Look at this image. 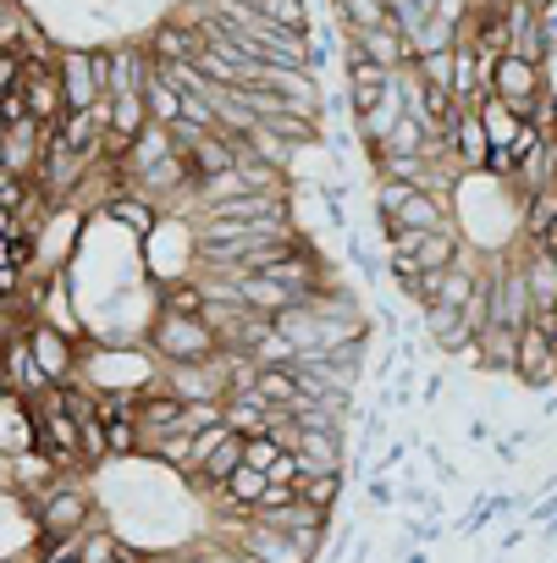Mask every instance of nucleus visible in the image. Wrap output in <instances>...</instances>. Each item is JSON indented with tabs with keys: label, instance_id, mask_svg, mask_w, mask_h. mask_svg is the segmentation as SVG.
Instances as JSON below:
<instances>
[{
	"label": "nucleus",
	"instance_id": "52",
	"mask_svg": "<svg viewBox=\"0 0 557 563\" xmlns=\"http://www.w3.org/2000/svg\"><path fill=\"white\" fill-rule=\"evenodd\" d=\"M149 563H160V558H149Z\"/></svg>",
	"mask_w": 557,
	"mask_h": 563
},
{
	"label": "nucleus",
	"instance_id": "28",
	"mask_svg": "<svg viewBox=\"0 0 557 563\" xmlns=\"http://www.w3.org/2000/svg\"><path fill=\"white\" fill-rule=\"evenodd\" d=\"M254 12L276 29H288V34H310V7L304 0H254Z\"/></svg>",
	"mask_w": 557,
	"mask_h": 563
},
{
	"label": "nucleus",
	"instance_id": "32",
	"mask_svg": "<svg viewBox=\"0 0 557 563\" xmlns=\"http://www.w3.org/2000/svg\"><path fill=\"white\" fill-rule=\"evenodd\" d=\"M293 360H299V349H293L282 332H276V327L254 343V365H259V371H270V365H293Z\"/></svg>",
	"mask_w": 557,
	"mask_h": 563
},
{
	"label": "nucleus",
	"instance_id": "49",
	"mask_svg": "<svg viewBox=\"0 0 557 563\" xmlns=\"http://www.w3.org/2000/svg\"><path fill=\"white\" fill-rule=\"evenodd\" d=\"M7 316H18V305H12L7 294H0V321H7Z\"/></svg>",
	"mask_w": 557,
	"mask_h": 563
},
{
	"label": "nucleus",
	"instance_id": "48",
	"mask_svg": "<svg viewBox=\"0 0 557 563\" xmlns=\"http://www.w3.org/2000/svg\"><path fill=\"white\" fill-rule=\"evenodd\" d=\"M111 563H149V558H144V552H133V547H116V558H111Z\"/></svg>",
	"mask_w": 557,
	"mask_h": 563
},
{
	"label": "nucleus",
	"instance_id": "51",
	"mask_svg": "<svg viewBox=\"0 0 557 563\" xmlns=\"http://www.w3.org/2000/svg\"><path fill=\"white\" fill-rule=\"evenodd\" d=\"M62 563H78V558H62Z\"/></svg>",
	"mask_w": 557,
	"mask_h": 563
},
{
	"label": "nucleus",
	"instance_id": "6",
	"mask_svg": "<svg viewBox=\"0 0 557 563\" xmlns=\"http://www.w3.org/2000/svg\"><path fill=\"white\" fill-rule=\"evenodd\" d=\"M546 89V78H541V62H530V56H497V67H491V95L502 100V106H513V111H524L530 117V100Z\"/></svg>",
	"mask_w": 557,
	"mask_h": 563
},
{
	"label": "nucleus",
	"instance_id": "27",
	"mask_svg": "<svg viewBox=\"0 0 557 563\" xmlns=\"http://www.w3.org/2000/svg\"><path fill=\"white\" fill-rule=\"evenodd\" d=\"M343 29H387L392 23V0H337Z\"/></svg>",
	"mask_w": 557,
	"mask_h": 563
},
{
	"label": "nucleus",
	"instance_id": "7",
	"mask_svg": "<svg viewBox=\"0 0 557 563\" xmlns=\"http://www.w3.org/2000/svg\"><path fill=\"white\" fill-rule=\"evenodd\" d=\"M513 376H519L524 387H535V393H546V387L557 382V349H552V338H546V327H541V321H530V327L519 332Z\"/></svg>",
	"mask_w": 557,
	"mask_h": 563
},
{
	"label": "nucleus",
	"instance_id": "34",
	"mask_svg": "<svg viewBox=\"0 0 557 563\" xmlns=\"http://www.w3.org/2000/svg\"><path fill=\"white\" fill-rule=\"evenodd\" d=\"M210 426H226V404H182V431L199 437Z\"/></svg>",
	"mask_w": 557,
	"mask_h": 563
},
{
	"label": "nucleus",
	"instance_id": "5",
	"mask_svg": "<svg viewBox=\"0 0 557 563\" xmlns=\"http://www.w3.org/2000/svg\"><path fill=\"white\" fill-rule=\"evenodd\" d=\"M29 349L45 371L51 387H73V371H78V349H73V332L67 327H51V321H29Z\"/></svg>",
	"mask_w": 557,
	"mask_h": 563
},
{
	"label": "nucleus",
	"instance_id": "36",
	"mask_svg": "<svg viewBox=\"0 0 557 563\" xmlns=\"http://www.w3.org/2000/svg\"><path fill=\"white\" fill-rule=\"evenodd\" d=\"M23 12L12 7V0H0V51H18V40H23Z\"/></svg>",
	"mask_w": 557,
	"mask_h": 563
},
{
	"label": "nucleus",
	"instance_id": "50",
	"mask_svg": "<svg viewBox=\"0 0 557 563\" xmlns=\"http://www.w3.org/2000/svg\"><path fill=\"white\" fill-rule=\"evenodd\" d=\"M530 7H535V12H546V7H552V0H530Z\"/></svg>",
	"mask_w": 557,
	"mask_h": 563
},
{
	"label": "nucleus",
	"instance_id": "10",
	"mask_svg": "<svg viewBox=\"0 0 557 563\" xmlns=\"http://www.w3.org/2000/svg\"><path fill=\"white\" fill-rule=\"evenodd\" d=\"M100 62H105V100L111 95H144L149 89V78H155V56L149 51H100Z\"/></svg>",
	"mask_w": 557,
	"mask_h": 563
},
{
	"label": "nucleus",
	"instance_id": "24",
	"mask_svg": "<svg viewBox=\"0 0 557 563\" xmlns=\"http://www.w3.org/2000/svg\"><path fill=\"white\" fill-rule=\"evenodd\" d=\"M552 221H557V183H541V188H530V199H524V238L535 243Z\"/></svg>",
	"mask_w": 557,
	"mask_h": 563
},
{
	"label": "nucleus",
	"instance_id": "9",
	"mask_svg": "<svg viewBox=\"0 0 557 563\" xmlns=\"http://www.w3.org/2000/svg\"><path fill=\"white\" fill-rule=\"evenodd\" d=\"M0 387H12V393H23V398H45V393H51V382H45L34 349H29V327L7 343V360H0Z\"/></svg>",
	"mask_w": 557,
	"mask_h": 563
},
{
	"label": "nucleus",
	"instance_id": "45",
	"mask_svg": "<svg viewBox=\"0 0 557 563\" xmlns=\"http://www.w3.org/2000/svg\"><path fill=\"white\" fill-rule=\"evenodd\" d=\"M469 442H475V448H497V431H491V420H469Z\"/></svg>",
	"mask_w": 557,
	"mask_h": 563
},
{
	"label": "nucleus",
	"instance_id": "35",
	"mask_svg": "<svg viewBox=\"0 0 557 563\" xmlns=\"http://www.w3.org/2000/svg\"><path fill=\"white\" fill-rule=\"evenodd\" d=\"M116 547H122V541H116L111 530H94V536L83 530V541H78V563H111Z\"/></svg>",
	"mask_w": 557,
	"mask_h": 563
},
{
	"label": "nucleus",
	"instance_id": "43",
	"mask_svg": "<svg viewBox=\"0 0 557 563\" xmlns=\"http://www.w3.org/2000/svg\"><path fill=\"white\" fill-rule=\"evenodd\" d=\"M442 398H447V376H442V371H431V376H425V387H420V404L431 409V404H442Z\"/></svg>",
	"mask_w": 557,
	"mask_h": 563
},
{
	"label": "nucleus",
	"instance_id": "40",
	"mask_svg": "<svg viewBox=\"0 0 557 563\" xmlns=\"http://www.w3.org/2000/svg\"><path fill=\"white\" fill-rule=\"evenodd\" d=\"M299 475H304V470H299V453H282V459L265 470V481H282V486H299Z\"/></svg>",
	"mask_w": 557,
	"mask_h": 563
},
{
	"label": "nucleus",
	"instance_id": "20",
	"mask_svg": "<svg viewBox=\"0 0 557 563\" xmlns=\"http://www.w3.org/2000/svg\"><path fill=\"white\" fill-rule=\"evenodd\" d=\"M188 166H193V183H204V177L232 172V166H237V150H232L226 133H210V139H199V144L188 150Z\"/></svg>",
	"mask_w": 557,
	"mask_h": 563
},
{
	"label": "nucleus",
	"instance_id": "2",
	"mask_svg": "<svg viewBox=\"0 0 557 563\" xmlns=\"http://www.w3.org/2000/svg\"><path fill=\"white\" fill-rule=\"evenodd\" d=\"M149 349L160 354V365H188V360L221 354L215 332H210L199 316H166V310H160V321L149 327Z\"/></svg>",
	"mask_w": 557,
	"mask_h": 563
},
{
	"label": "nucleus",
	"instance_id": "3",
	"mask_svg": "<svg viewBox=\"0 0 557 563\" xmlns=\"http://www.w3.org/2000/svg\"><path fill=\"white\" fill-rule=\"evenodd\" d=\"M160 387L177 393L182 404H226V360H188V365H160Z\"/></svg>",
	"mask_w": 557,
	"mask_h": 563
},
{
	"label": "nucleus",
	"instance_id": "14",
	"mask_svg": "<svg viewBox=\"0 0 557 563\" xmlns=\"http://www.w3.org/2000/svg\"><path fill=\"white\" fill-rule=\"evenodd\" d=\"M299 470L304 475H332V470H348V459H343V431H315V426H304V437H299ZM299 475V481H304Z\"/></svg>",
	"mask_w": 557,
	"mask_h": 563
},
{
	"label": "nucleus",
	"instance_id": "13",
	"mask_svg": "<svg viewBox=\"0 0 557 563\" xmlns=\"http://www.w3.org/2000/svg\"><path fill=\"white\" fill-rule=\"evenodd\" d=\"M420 321H425V343L447 360V354H464L469 343H475V332L464 327V310H447V305H425L420 310Z\"/></svg>",
	"mask_w": 557,
	"mask_h": 563
},
{
	"label": "nucleus",
	"instance_id": "23",
	"mask_svg": "<svg viewBox=\"0 0 557 563\" xmlns=\"http://www.w3.org/2000/svg\"><path fill=\"white\" fill-rule=\"evenodd\" d=\"M387 276L398 282V294H403V299H414V305H425V265H420V254H403V249H387Z\"/></svg>",
	"mask_w": 557,
	"mask_h": 563
},
{
	"label": "nucleus",
	"instance_id": "33",
	"mask_svg": "<svg viewBox=\"0 0 557 563\" xmlns=\"http://www.w3.org/2000/svg\"><path fill=\"white\" fill-rule=\"evenodd\" d=\"M282 453H288V448H276V437H270V431H259V437H243V464H248V470H259V475H265L276 459H282Z\"/></svg>",
	"mask_w": 557,
	"mask_h": 563
},
{
	"label": "nucleus",
	"instance_id": "29",
	"mask_svg": "<svg viewBox=\"0 0 557 563\" xmlns=\"http://www.w3.org/2000/svg\"><path fill=\"white\" fill-rule=\"evenodd\" d=\"M144 106H149V122H160V128H171L177 117H182V95L160 78V67H155V78H149V89H144Z\"/></svg>",
	"mask_w": 557,
	"mask_h": 563
},
{
	"label": "nucleus",
	"instance_id": "25",
	"mask_svg": "<svg viewBox=\"0 0 557 563\" xmlns=\"http://www.w3.org/2000/svg\"><path fill=\"white\" fill-rule=\"evenodd\" d=\"M105 216H111V221H122L133 238H149V232H155V205H149L144 194H133V199H111V205H105Z\"/></svg>",
	"mask_w": 557,
	"mask_h": 563
},
{
	"label": "nucleus",
	"instance_id": "8",
	"mask_svg": "<svg viewBox=\"0 0 557 563\" xmlns=\"http://www.w3.org/2000/svg\"><path fill=\"white\" fill-rule=\"evenodd\" d=\"M343 45H348V51H359L365 62L387 67V73H398V67H409V62H414L409 40H403L392 23H387V29H343Z\"/></svg>",
	"mask_w": 557,
	"mask_h": 563
},
{
	"label": "nucleus",
	"instance_id": "44",
	"mask_svg": "<svg viewBox=\"0 0 557 563\" xmlns=\"http://www.w3.org/2000/svg\"><path fill=\"white\" fill-rule=\"evenodd\" d=\"M18 288H23V271L18 265H0V294H7L12 305H18Z\"/></svg>",
	"mask_w": 557,
	"mask_h": 563
},
{
	"label": "nucleus",
	"instance_id": "12",
	"mask_svg": "<svg viewBox=\"0 0 557 563\" xmlns=\"http://www.w3.org/2000/svg\"><path fill=\"white\" fill-rule=\"evenodd\" d=\"M34 448V398L0 387V453H29Z\"/></svg>",
	"mask_w": 557,
	"mask_h": 563
},
{
	"label": "nucleus",
	"instance_id": "1",
	"mask_svg": "<svg viewBox=\"0 0 557 563\" xmlns=\"http://www.w3.org/2000/svg\"><path fill=\"white\" fill-rule=\"evenodd\" d=\"M29 508H34V536H83V530L94 525V497H89V486L73 481V475H62V481H56L45 497H34Z\"/></svg>",
	"mask_w": 557,
	"mask_h": 563
},
{
	"label": "nucleus",
	"instance_id": "31",
	"mask_svg": "<svg viewBox=\"0 0 557 563\" xmlns=\"http://www.w3.org/2000/svg\"><path fill=\"white\" fill-rule=\"evenodd\" d=\"M105 453L111 459H133L138 453V420L133 415H111L105 420Z\"/></svg>",
	"mask_w": 557,
	"mask_h": 563
},
{
	"label": "nucleus",
	"instance_id": "19",
	"mask_svg": "<svg viewBox=\"0 0 557 563\" xmlns=\"http://www.w3.org/2000/svg\"><path fill=\"white\" fill-rule=\"evenodd\" d=\"M276 415H282V409H270L259 393H237V398H226V426H232L237 437H259V431H270Z\"/></svg>",
	"mask_w": 557,
	"mask_h": 563
},
{
	"label": "nucleus",
	"instance_id": "4",
	"mask_svg": "<svg viewBox=\"0 0 557 563\" xmlns=\"http://www.w3.org/2000/svg\"><path fill=\"white\" fill-rule=\"evenodd\" d=\"M56 78H62L67 111H100L105 106V62L100 56L67 51V56H56Z\"/></svg>",
	"mask_w": 557,
	"mask_h": 563
},
{
	"label": "nucleus",
	"instance_id": "18",
	"mask_svg": "<svg viewBox=\"0 0 557 563\" xmlns=\"http://www.w3.org/2000/svg\"><path fill=\"white\" fill-rule=\"evenodd\" d=\"M524 122H530V117L513 111V106H502L497 95L480 100V128H486V144H491V150H513V139L524 133Z\"/></svg>",
	"mask_w": 557,
	"mask_h": 563
},
{
	"label": "nucleus",
	"instance_id": "17",
	"mask_svg": "<svg viewBox=\"0 0 557 563\" xmlns=\"http://www.w3.org/2000/svg\"><path fill=\"white\" fill-rule=\"evenodd\" d=\"M447 150L458 155V166H464V172H486V155H491V144H486L480 111H458V122H453V133H447Z\"/></svg>",
	"mask_w": 557,
	"mask_h": 563
},
{
	"label": "nucleus",
	"instance_id": "42",
	"mask_svg": "<svg viewBox=\"0 0 557 563\" xmlns=\"http://www.w3.org/2000/svg\"><path fill=\"white\" fill-rule=\"evenodd\" d=\"M403 530H409V541H414V547H425V541H436V536H442V519H403Z\"/></svg>",
	"mask_w": 557,
	"mask_h": 563
},
{
	"label": "nucleus",
	"instance_id": "41",
	"mask_svg": "<svg viewBox=\"0 0 557 563\" xmlns=\"http://www.w3.org/2000/svg\"><path fill=\"white\" fill-rule=\"evenodd\" d=\"M365 486H370V508H381V514H387V508H392V497H398V486H392V475H370Z\"/></svg>",
	"mask_w": 557,
	"mask_h": 563
},
{
	"label": "nucleus",
	"instance_id": "21",
	"mask_svg": "<svg viewBox=\"0 0 557 563\" xmlns=\"http://www.w3.org/2000/svg\"><path fill=\"white\" fill-rule=\"evenodd\" d=\"M420 265H425V276L431 271H447V265H458V254H464V232L447 221V227H436V232H420Z\"/></svg>",
	"mask_w": 557,
	"mask_h": 563
},
{
	"label": "nucleus",
	"instance_id": "38",
	"mask_svg": "<svg viewBox=\"0 0 557 563\" xmlns=\"http://www.w3.org/2000/svg\"><path fill=\"white\" fill-rule=\"evenodd\" d=\"M348 260L359 265V276H365V282H381V276H387V260H376L359 238H348Z\"/></svg>",
	"mask_w": 557,
	"mask_h": 563
},
{
	"label": "nucleus",
	"instance_id": "37",
	"mask_svg": "<svg viewBox=\"0 0 557 563\" xmlns=\"http://www.w3.org/2000/svg\"><path fill=\"white\" fill-rule=\"evenodd\" d=\"M425 464H431V481L436 486H458V464L442 453V442H425Z\"/></svg>",
	"mask_w": 557,
	"mask_h": 563
},
{
	"label": "nucleus",
	"instance_id": "46",
	"mask_svg": "<svg viewBox=\"0 0 557 563\" xmlns=\"http://www.w3.org/2000/svg\"><path fill=\"white\" fill-rule=\"evenodd\" d=\"M535 243H541V249H546V254H552V260H557V221H552V227H546V232H541V238H535Z\"/></svg>",
	"mask_w": 557,
	"mask_h": 563
},
{
	"label": "nucleus",
	"instance_id": "47",
	"mask_svg": "<svg viewBox=\"0 0 557 563\" xmlns=\"http://www.w3.org/2000/svg\"><path fill=\"white\" fill-rule=\"evenodd\" d=\"M398 552H403V563H431V552H425V547H398Z\"/></svg>",
	"mask_w": 557,
	"mask_h": 563
},
{
	"label": "nucleus",
	"instance_id": "30",
	"mask_svg": "<svg viewBox=\"0 0 557 563\" xmlns=\"http://www.w3.org/2000/svg\"><path fill=\"white\" fill-rule=\"evenodd\" d=\"M160 305H166V316H204V282L193 276V282H177V288H166L160 294Z\"/></svg>",
	"mask_w": 557,
	"mask_h": 563
},
{
	"label": "nucleus",
	"instance_id": "16",
	"mask_svg": "<svg viewBox=\"0 0 557 563\" xmlns=\"http://www.w3.org/2000/svg\"><path fill=\"white\" fill-rule=\"evenodd\" d=\"M524 276H530V299H535V316H546V310H557V260L541 249V243H530L524 238Z\"/></svg>",
	"mask_w": 557,
	"mask_h": 563
},
{
	"label": "nucleus",
	"instance_id": "15",
	"mask_svg": "<svg viewBox=\"0 0 557 563\" xmlns=\"http://www.w3.org/2000/svg\"><path fill=\"white\" fill-rule=\"evenodd\" d=\"M447 221H453V210H447V199L431 194V188H409L403 205H398V232H436V227H447Z\"/></svg>",
	"mask_w": 557,
	"mask_h": 563
},
{
	"label": "nucleus",
	"instance_id": "39",
	"mask_svg": "<svg viewBox=\"0 0 557 563\" xmlns=\"http://www.w3.org/2000/svg\"><path fill=\"white\" fill-rule=\"evenodd\" d=\"M524 525H530V530H546V525H557V492H546V497L524 503Z\"/></svg>",
	"mask_w": 557,
	"mask_h": 563
},
{
	"label": "nucleus",
	"instance_id": "11",
	"mask_svg": "<svg viewBox=\"0 0 557 563\" xmlns=\"http://www.w3.org/2000/svg\"><path fill=\"white\" fill-rule=\"evenodd\" d=\"M392 84H398V73H387V67L365 62L359 51H348V106H354V117H370L392 95Z\"/></svg>",
	"mask_w": 557,
	"mask_h": 563
},
{
	"label": "nucleus",
	"instance_id": "22",
	"mask_svg": "<svg viewBox=\"0 0 557 563\" xmlns=\"http://www.w3.org/2000/svg\"><path fill=\"white\" fill-rule=\"evenodd\" d=\"M254 393H259L270 409H299V404H304V382L293 376V365H270V371H259Z\"/></svg>",
	"mask_w": 557,
	"mask_h": 563
},
{
	"label": "nucleus",
	"instance_id": "26",
	"mask_svg": "<svg viewBox=\"0 0 557 563\" xmlns=\"http://www.w3.org/2000/svg\"><path fill=\"white\" fill-rule=\"evenodd\" d=\"M343 481H348V470H332V475H304V481H299V497H304V503H315L321 514H337V503H343Z\"/></svg>",
	"mask_w": 557,
	"mask_h": 563
}]
</instances>
